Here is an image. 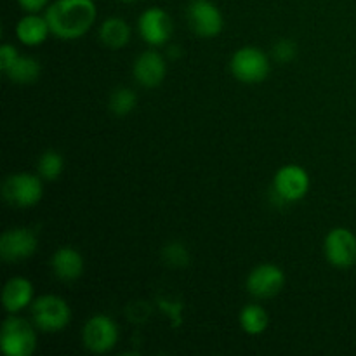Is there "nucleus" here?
I'll return each instance as SVG.
<instances>
[{
    "label": "nucleus",
    "instance_id": "1",
    "mask_svg": "<svg viewBox=\"0 0 356 356\" xmlns=\"http://www.w3.org/2000/svg\"><path fill=\"white\" fill-rule=\"evenodd\" d=\"M97 9L92 0H56L45 13L51 33L61 40L83 37L96 21Z\"/></svg>",
    "mask_w": 356,
    "mask_h": 356
},
{
    "label": "nucleus",
    "instance_id": "2",
    "mask_svg": "<svg viewBox=\"0 0 356 356\" xmlns=\"http://www.w3.org/2000/svg\"><path fill=\"white\" fill-rule=\"evenodd\" d=\"M33 322L42 332H61L72 320V309L59 296H42L31 305Z\"/></svg>",
    "mask_w": 356,
    "mask_h": 356
},
{
    "label": "nucleus",
    "instance_id": "3",
    "mask_svg": "<svg viewBox=\"0 0 356 356\" xmlns=\"http://www.w3.org/2000/svg\"><path fill=\"white\" fill-rule=\"evenodd\" d=\"M0 346L7 356H30L37 348V336L28 320L9 316L2 325Z\"/></svg>",
    "mask_w": 356,
    "mask_h": 356
},
{
    "label": "nucleus",
    "instance_id": "4",
    "mask_svg": "<svg viewBox=\"0 0 356 356\" xmlns=\"http://www.w3.org/2000/svg\"><path fill=\"white\" fill-rule=\"evenodd\" d=\"M2 195L6 198L7 204L14 205L19 209L33 207L40 202L42 195H44V188H42V177L33 176L28 172H17L10 174L2 186Z\"/></svg>",
    "mask_w": 356,
    "mask_h": 356
},
{
    "label": "nucleus",
    "instance_id": "5",
    "mask_svg": "<svg viewBox=\"0 0 356 356\" xmlns=\"http://www.w3.org/2000/svg\"><path fill=\"white\" fill-rule=\"evenodd\" d=\"M229 70L233 76L243 83H259L270 73L268 56L257 47H242L232 56Z\"/></svg>",
    "mask_w": 356,
    "mask_h": 356
},
{
    "label": "nucleus",
    "instance_id": "6",
    "mask_svg": "<svg viewBox=\"0 0 356 356\" xmlns=\"http://www.w3.org/2000/svg\"><path fill=\"white\" fill-rule=\"evenodd\" d=\"M82 341L87 350L92 353H108L113 350L118 341L117 323L106 315H94L83 327Z\"/></svg>",
    "mask_w": 356,
    "mask_h": 356
},
{
    "label": "nucleus",
    "instance_id": "7",
    "mask_svg": "<svg viewBox=\"0 0 356 356\" xmlns=\"http://www.w3.org/2000/svg\"><path fill=\"white\" fill-rule=\"evenodd\" d=\"M188 23L200 37H216L221 33L225 21L222 14L211 0H191L188 6Z\"/></svg>",
    "mask_w": 356,
    "mask_h": 356
},
{
    "label": "nucleus",
    "instance_id": "8",
    "mask_svg": "<svg viewBox=\"0 0 356 356\" xmlns=\"http://www.w3.org/2000/svg\"><path fill=\"white\" fill-rule=\"evenodd\" d=\"M325 257L332 266L350 268L356 263V235L348 228L330 229L325 238Z\"/></svg>",
    "mask_w": 356,
    "mask_h": 356
},
{
    "label": "nucleus",
    "instance_id": "9",
    "mask_svg": "<svg viewBox=\"0 0 356 356\" xmlns=\"http://www.w3.org/2000/svg\"><path fill=\"white\" fill-rule=\"evenodd\" d=\"M38 245L37 235L28 228L7 229L0 238V256L7 263H19L35 254Z\"/></svg>",
    "mask_w": 356,
    "mask_h": 356
},
{
    "label": "nucleus",
    "instance_id": "10",
    "mask_svg": "<svg viewBox=\"0 0 356 356\" xmlns=\"http://www.w3.org/2000/svg\"><path fill=\"white\" fill-rule=\"evenodd\" d=\"M285 275L282 268L275 264H261L254 268L247 277V292L257 299L275 298L284 289Z\"/></svg>",
    "mask_w": 356,
    "mask_h": 356
},
{
    "label": "nucleus",
    "instance_id": "11",
    "mask_svg": "<svg viewBox=\"0 0 356 356\" xmlns=\"http://www.w3.org/2000/svg\"><path fill=\"white\" fill-rule=\"evenodd\" d=\"M273 190L284 202H298L309 190V176L302 167L285 165L275 174Z\"/></svg>",
    "mask_w": 356,
    "mask_h": 356
},
{
    "label": "nucleus",
    "instance_id": "12",
    "mask_svg": "<svg viewBox=\"0 0 356 356\" xmlns=\"http://www.w3.org/2000/svg\"><path fill=\"white\" fill-rule=\"evenodd\" d=\"M138 26L143 40L148 42L149 45H163L170 38V33H172L170 16L160 7L146 9L139 16Z\"/></svg>",
    "mask_w": 356,
    "mask_h": 356
},
{
    "label": "nucleus",
    "instance_id": "13",
    "mask_svg": "<svg viewBox=\"0 0 356 356\" xmlns=\"http://www.w3.org/2000/svg\"><path fill=\"white\" fill-rule=\"evenodd\" d=\"M167 66L162 56L155 51H146L136 59L134 63V79L141 83L143 87H153L160 86L165 79Z\"/></svg>",
    "mask_w": 356,
    "mask_h": 356
},
{
    "label": "nucleus",
    "instance_id": "14",
    "mask_svg": "<svg viewBox=\"0 0 356 356\" xmlns=\"http://www.w3.org/2000/svg\"><path fill=\"white\" fill-rule=\"evenodd\" d=\"M51 268L56 277L63 282H73L82 277L83 259L80 252L72 247H63L56 250L51 257Z\"/></svg>",
    "mask_w": 356,
    "mask_h": 356
},
{
    "label": "nucleus",
    "instance_id": "15",
    "mask_svg": "<svg viewBox=\"0 0 356 356\" xmlns=\"http://www.w3.org/2000/svg\"><path fill=\"white\" fill-rule=\"evenodd\" d=\"M33 299V285L23 277H14L3 287L2 302L9 313H19Z\"/></svg>",
    "mask_w": 356,
    "mask_h": 356
},
{
    "label": "nucleus",
    "instance_id": "16",
    "mask_svg": "<svg viewBox=\"0 0 356 356\" xmlns=\"http://www.w3.org/2000/svg\"><path fill=\"white\" fill-rule=\"evenodd\" d=\"M51 33L47 19L38 16L37 13H28L26 16L21 17L16 26V35L24 45H40L45 42L47 35Z\"/></svg>",
    "mask_w": 356,
    "mask_h": 356
},
{
    "label": "nucleus",
    "instance_id": "17",
    "mask_svg": "<svg viewBox=\"0 0 356 356\" xmlns=\"http://www.w3.org/2000/svg\"><path fill=\"white\" fill-rule=\"evenodd\" d=\"M99 38L106 47L122 49L131 40V28L122 17H108L101 24Z\"/></svg>",
    "mask_w": 356,
    "mask_h": 356
},
{
    "label": "nucleus",
    "instance_id": "18",
    "mask_svg": "<svg viewBox=\"0 0 356 356\" xmlns=\"http://www.w3.org/2000/svg\"><path fill=\"white\" fill-rule=\"evenodd\" d=\"M40 70V63L35 58H31V56H17L16 61L6 72V75L10 82L26 86V83H33L38 79Z\"/></svg>",
    "mask_w": 356,
    "mask_h": 356
},
{
    "label": "nucleus",
    "instance_id": "19",
    "mask_svg": "<svg viewBox=\"0 0 356 356\" xmlns=\"http://www.w3.org/2000/svg\"><path fill=\"white\" fill-rule=\"evenodd\" d=\"M268 313L259 305H247L240 312V325L249 336H259L268 329Z\"/></svg>",
    "mask_w": 356,
    "mask_h": 356
},
{
    "label": "nucleus",
    "instance_id": "20",
    "mask_svg": "<svg viewBox=\"0 0 356 356\" xmlns=\"http://www.w3.org/2000/svg\"><path fill=\"white\" fill-rule=\"evenodd\" d=\"M63 169H65V160L59 155L58 152H49L42 153V156L38 159L37 163V172L42 179L45 181H54L58 179L63 174Z\"/></svg>",
    "mask_w": 356,
    "mask_h": 356
},
{
    "label": "nucleus",
    "instance_id": "21",
    "mask_svg": "<svg viewBox=\"0 0 356 356\" xmlns=\"http://www.w3.org/2000/svg\"><path fill=\"white\" fill-rule=\"evenodd\" d=\"M138 104V96L132 89H125V87H118L117 90H113L110 96V110L113 111L118 117H124L129 115Z\"/></svg>",
    "mask_w": 356,
    "mask_h": 356
},
{
    "label": "nucleus",
    "instance_id": "22",
    "mask_svg": "<svg viewBox=\"0 0 356 356\" xmlns=\"http://www.w3.org/2000/svg\"><path fill=\"white\" fill-rule=\"evenodd\" d=\"M163 261L170 266H184L188 263V252L181 243H169L162 252Z\"/></svg>",
    "mask_w": 356,
    "mask_h": 356
},
{
    "label": "nucleus",
    "instance_id": "23",
    "mask_svg": "<svg viewBox=\"0 0 356 356\" xmlns=\"http://www.w3.org/2000/svg\"><path fill=\"white\" fill-rule=\"evenodd\" d=\"M296 52H298V47L291 40H280L278 44L273 45V56L280 63L292 61L296 58Z\"/></svg>",
    "mask_w": 356,
    "mask_h": 356
},
{
    "label": "nucleus",
    "instance_id": "24",
    "mask_svg": "<svg viewBox=\"0 0 356 356\" xmlns=\"http://www.w3.org/2000/svg\"><path fill=\"white\" fill-rule=\"evenodd\" d=\"M17 56H19V54H17V51H16V47H14V45L3 44L2 47H0V70L6 73L7 70L10 68V65L16 61Z\"/></svg>",
    "mask_w": 356,
    "mask_h": 356
},
{
    "label": "nucleus",
    "instance_id": "25",
    "mask_svg": "<svg viewBox=\"0 0 356 356\" xmlns=\"http://www.w3.org/2000/svg\"><path fill=\"white\" fill-rule=\"evenodd\" d=\"M17 2H19L21 9L26 10V13H38L47 6L49 0H17Z\"/></svg>",
    "mask_w": 356,
    "mask_h": 356
},
{
    "label": "nucleus",
    "instance_id": "26",
    "mask_svg": "<svg viewBox=\"0 0 356 356\" xmlns=\"http://www.w3.org/2000/svg\"><path fill=\"white\" fill-rule=\"evenodd\" d=\"M122 2H136V0H122Z\"/></svg>",
    "mask_w": 356,
    "mask_h": 356
}]
</instances>
